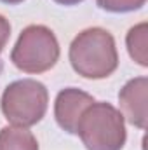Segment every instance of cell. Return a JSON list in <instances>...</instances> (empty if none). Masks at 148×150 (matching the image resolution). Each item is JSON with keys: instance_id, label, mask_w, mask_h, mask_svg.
I'll return each mask as SVG.
<instances>
[{"instance_id": "cell-2", "label": "cell", "mask_w": 148, "mask_h": 150, "mask_svg": "<svg viewBox=\"0 0 148 150\" xmlns=\"http://www.w3.org/2000/svg\"><path fill=\"white\" fill-rule=\"evenodd\" d=\"M75 134L87 150H122L127 138L122 113L105 101H94L84 110Z\"/></svg>"}, {"instance_id": "cell-11", "label": "cell", "mask_w": 148, "mask_h": 150, "mask_svg": "<svg viewBox=\"0 0 148 150\" xmlns=\"http://www.w3.org/2000/svg\"><path fill=\"white\" fill-rule=\"evenodd\" d=\"M56 4H61V5H77V4H80V2H84V0H54Z\"/></svg>"}, {"instance_id": "cell-3", "label": "cell", "mask_w": 148, "mask_h": 150, "mask_svg": "<svg viewBox=\"0 0 148 150\" xmlns=\"http://www.w3.org/2000/svg\"><path fill=\"white\" fill-rule=\"evenodd\" d=\"M59 59V44L54 32L44 25L26 26L18 38L11 61L25 74H44Z\"/></svg>"}, {"instance_id": "cell-4", "label": "cell", "mask_w": 148, "mask_h": 150, "mask_svg": "<svg viewBox=\"0 0 148 150\" xmlns=\"http://www.w3.org/2000/svg\"><path fill=\"white\" fill-rule=\"evenodd\" d=\"M49 93L45 86L33 79L9 84L2 94L0 107L5 119L18 127H30L42 120L47 112Z\"/></svg>"}, {"instance_id": "cell-5", "label": "cell", "mask_w": 148, "mask_h": 150, "mask_svg": "<svg viewBox=\"0 0 148 150\" xmlns=\"http://www.w3.org/2000/svg\"><path fill=\"white\" fill-rule=\"evenodd\" d=\"M92 103H94V98L80 89L66 87V89L59 91V94L56 96V103H54L56 122L59 124V127L63 131L75 134L80 115Z\"/></svg>"}, {"instance_id": "cell-12", "label": "cell", "mask_w": 148, "mask_h": 150, "mask_svg": "<svg viewBox=\"0 0 148 150\" xmlns=\"http://www.w3.org/2000/svg\"><path fill=\"white\" fill-rule=\"evenodd\" d=\"M0 2H4V4H9V5H16V4H21L23 0H0Z\"/></svg>"}, {"instance_id": "cell-1", "label": "cell", "mask_w": 148, "mask_h": 150, "mask_svg": "<svg viewBox=\"0 0 148 150\" xmlns=\"http://www.w3.org/2000/svg\"><path fill=\"white\" fill-rule=\"evenodd\" d=\"M68 56L73 70L85 79H106L118 67L115 38L99 26L80 32L70 45Z\"/></svg>"}, {"instance_id": "cell-7", "label": "cell", "mask_w": 148, "mask_h": 150, "mask_svg": "<svg viewBox=\"0 0 148 150\" xmlns=\"http://www.w3.org/2000/svg\"><path fill=\"white\" fill-rule=\"evenodd\" d=\"M0 150H38V142L26 127L7 126L0 129Z\"/></svg>"}, {"instance_id": "cell-8", "label": "cell", "mask_w": 148, "mask_h": 150, "mask_svg": "<svg viewBox=\"0 0 148 150\" xmlns=\"http://www.w3.org/2000/svg\"><path fill=\"white\" fill-rule=\"evenodd\" d=\"M127 44V51L131 54V58L141 65L148 67V25L147 23H140L136 26H132L125 37Z\"/></svg>"}, {"instance_id": "cell-6", "label": "cell", "mask_w": 148, "mask_h": 150, "mask_svg": "<svg viewBox=\"0 0 148 150\" xmlns=\"http://www.w3.org/2000/svg\"><path fill=\"white\" fill-rule=\"evenodd\" d=\"M147 94L148 79L136 77L129 80L118 93V103L122 117H125L132 126L145 129L147 127Z\"/></svg>"}, {"instance_id": "cell-10", "label": "cell", "mask_w": 148, "mask_h": 150, "mask_svg": "<svg viewBox=\"0 0 148 150\" xmlns=\"http://www.w3.org/2000/svg\"><path fill=\"white\" fill-rule=\"evenodd\" d=\"M9 37H11V23H9V19H5L0 14V52L4 51Z\"/></svg>"}, {"instance_id": "cell-9", "label": "cell", "mask_w": 148, "mask_h": 150, "mask_svg": "<svg viewBox=\"0 0 148 150\" xmlns=\"http://www.w3.org/2000/svg\"><path fill=\"white\" fill-rule=\"evenodd\" d=\"M96 4L99 5V9L113 12V14H120V12H132L141 9L147 0H96Z\"/></svg>"}]
</instances>
